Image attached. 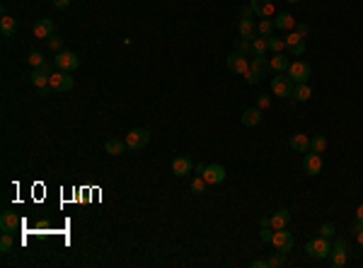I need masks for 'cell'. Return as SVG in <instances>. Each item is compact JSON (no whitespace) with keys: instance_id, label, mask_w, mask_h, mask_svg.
<instances>
[{"instance_id":"obj_1","label":"cell","mask_w":363,"mask_h":268,"mask_svg":"<svg viewBox=\"0 0 363 268\" xmlns=\"http://www.w3.org/2000/svg\"><path fill=\"white\" fill-rule=\"evenodd\" d=\"M51 73H54V65L46 60L41 68H34L32 70V75H29V80H32V85L36 89H41V94H49V80H51Z\"/></svg>"},{"instance_id":"obj_2","label":"cell","mask_w":363,"mask_h":268,"mask_svg":"<svg viewBox=\"0 0 363 268\" xmlns=\"http://www.w3.org/2000/svg\"><path fill=\"white\" fill-rule=\"evenodd\" d=\"M349 244H346V239L344 237H334L332 241V251H330V261H332V266L341 268L346 266V261H349Z\"/></svg>"},{"instance_id":"obj_3","label":"cell","mask_w":363,"mask_h":268,"mask_svg":"<svg viewBox=\"0 0 363 268\" xmlns=\"http://www.w3.org/2000/svg\"><path fill=\"white\" fill-rule=\"evenodd\" d=\"M305 251L312 256V259H327L330 251H332V244H330V239L327 237H315L305 244Z\"/></svg>"},{"instance_id":"obj_4","label":"cell","mask_w":363,"mask_h":268,"mask_svg":"<svg viewBox=\"0 0 363 268\" xmlns=\"http://www.w3.org/2000/svg\"><path fill=\"white\" fill-rule=\"evenodd\" d=\"M310 65L303 63V60H293L291 65H288V70H286V75L293 80V85H300V82H307L310 80Z\"/></svg>"},{"instance_id":"obj_5","label":"cell","mask_w":363,"mask_h":268,"mask_svg":"<svg viewBox=\"0 0 363 268\" xmlns=\"http://www.w3.org/2000/svg\"><path fill=\"white\" fill-rule=\"evenodd\" d=\"M73 85H75V80L70 78V73H66V70H54L51 73L49 87L54 92H68V89H73Z\"/></svg>"},{"instance_id":"obj_6","label":"cell","mask_w":363,"mask_h":268,"mask_svg":"<svg viewBox=\"0 0 363 268\" xmlns=\"http://www.w3.org/2000/svg\"><path fill=\"white\" fill-rule=\"evenodd\" d=\"M54 65L58 70H66V73H73L78 65H80V58L73 54V51H61L54 56Z\"/></svg>"},{"instance_id":"obj_7","label":"cell","mask_w":363,"mask_h":268,"mask_svg":"<svg viewBox=\"0 0 363 268\" xmlns=\"http://www.w3.org/2000/svg\"><path fill=\"white\" fill-rule=\"evenodd\" d=\"M271 92L276 94V97H293V80L286 75V73H281V75H276L274 80H271Z\"/></svg>"},{"instance_id":"obj_8","label":"cell","mask_w":363,"mask_h":268,"mask_svg":"<svg viewBox=\"0 0 363 268\" xmlns=\"http://www.w3.org/2000/svg\"><path fill=\"white\" fill-rule=\"evenodd\" d=\"M228 70H230V73H237V75H247V73H250V60H247V56L232 51V54L228 56Z\"/></svg>"},{"instance_id":"obj_9","label":"cell","mask_w":363,"mask_h":268,"mask_svg":"<svg viewBox=\"0 0 363 268\" xmlns=\"http://www.w3.org/2000/svg\"><path fill=\"white\" fill-rule=\"evenodd\" d=\"M148 143H150V131H145V128H133L126 135V145L131 150H143Z\"/></svg>"},{"instance_id":"obj_10","label":"cell","mask_w":363,"mask_h":268,"mask_svg":"<svg viewBox=\"0 0 363 268\" xmlns=\"http://www.w3.org/2000/svg\"><path fill=\"white\" fill-rule=\"evenodd\" d=\"M271 244H274V249L281 251V254H288L291 249H293V235L291 232H286V227L283 230H274V239H271Z\"/></svg>"},{"instance_id":"obj_11","label":"cell","mask_w":363,"mask_h":268,"mask_svg":"<svg viewBox=\"0 0 363 268\" xmlns=\"http://www.w3.org/2000/svg\"><path fill=\"white\" fill-rule=\"evenodd\" d=\"M303 167H305V174L310 177H317L320 172H322V157H320V152H305V160H303Z\"/></svg>"},{"instance_id":"obj_12","label":"cell","mask_w":363,"mask_h":268,"mask_svg":"<svg viewBox=\"0 0 363 268\" xmlns=\"http://www.w3.org/2000/svg\"><path fill=\"white\" fill-rule=\"evenodd\" d=\"M252 12L259 15L262 20H271V15H276V7L271 0H252Z\"/></svg>"},{"instance_id":"obj_13","label":"cell","mask_w":363,"mask_h":268,"mask_svg":"<svg viewBox=\"0 0 363 268\" xmlns=\"http://www.w3.org/2000/svg\"><path fill=\"white\" fill-rule=\"evenodd\" d=\"M225 174H228V172H225L223 164H208V167L203 169V174H201V177L206 179V184H208V186H213V184H221V181L225 179Z\"/></svg>"},{"instance_id":"obj_14","label":"cell","mask_w":363,"mask_h":268,"mask_svg":"<svg viewBox=\"0 0 363 268\" xmlns=\"http://www.w3.org/2000/svg\"><path fill=\"white\" fill-rule=\"evenodd\" d=\"M189 172H194V164L189 157H174L172 160V174L174 177H189Z\"/></svg>"},{"instance_id":"obj_15","label":"cell","mask_w":363,"mask_h":268,"mask_svg":"<svg viewBox=\"0 0 363 268\" xmlns=\"http://www.w3.org/2000/svg\"><path fill=\"white\" fill-rule=\"evenodd\" d=\"M0 227H2V232H17L22 227V220H20V215L7 210V213L0 215Z\"/></svg>"},{"instance_id":"obj_16","label":"cell","mask_w":363,"mask_h":268,"mask_svg":"<svg viewBox=\"0 0 363 268\" xmlns=\"http://www.w3.org/2000/svg\"><path fill=\"white\" fill-rule=\"evenodd\" d=\"M34 36H36V39H51V36H54V20H49V17L39 20V22L34 25Z\"/></svg>"},{"instance_id":"obj_17","label":"cell","mask_w":363,"mask_h":268,"mask_svg":"<svg viewBox=\"0 0 363 268\" xmlns=\"http://www.w3.org/2000/svg\"><path fill=\"white\" fill-rule=\"evenodd\" d=\"M296 17L291 15V12H279L276 17H274V27L276 29H286V31H293L296 29Z\"/></svg>"},{"instance_id":"obj_18","label":"cell","mask_w":363,"mask_h":268,"mask_svg":"<svg viewBox=\"0 0 363 268\" xmlns=\"http://www.w3.org/2000/svg\"><path fill=\"white\" fill-rule=\"evenodd\" d=\"M288 145L296 150V152H310V138H307L305 133H293L291 135V140H288Z\"/></svg>"},{"instance_id":"obj_19","label":"cell","mask_w":363,"mask_h":268,"mask_svg":"<svg viewBox=\"0 0 363 268\" xmlns=\"http://www.w3.org/2000/svg\"><path fill=\"white\" fill-rule=\"evenodd\" d=\"M250 70H252V73H257L259 78H266V75L271 73V65L266 63L264 56H254V58L250 60Z\"/></svg>"},{"instance_id":"obj_20","label":"cell","mask_w":363,"mask_h":268,"mask_svg":"<svg viewBox=\"0 0 363 268\" xmlns=\"http://www.w3.org/2000/svg\"><path fill=\"white\" fill-rule=\"evenodd\" d=\"M269 220H271V230H283L291 222V213L288 210H276Z\"/></svg>"},{"instance_id":"obj_21","label":"cell","mask_w":363,"mask_h":268,"mask_svg":"<svg viewBox=\"0 0 363 268\" xmlns=\"http://www.w3.org/2000/svg\"><path fill=\"white\" fill-rule=\"evenodd\" d=\"M17 29V20L12 17V15H2V20H0V31H2V36H12Z\"/></svg>"},{"instance_id":"obj_22","label":"cell","mask_w":363,"mask_h":268,"mask_svg":"<svg viewBox=\"0 0 363 268\" xmlns=\"http://www.w3.org/2000/svg\"><path fill=\"white\" fill-rule=\"evenodd\" d=\"M269 49V39L266 36H254L252 39V56H264Z\"/></svg>"},{"instance_id":"obj_23","label":"cell","mask_w":363,"mask_h":268,"mask_svg":"<svg viewBox=\"0 0 363 268\" xmlns=\"http://www.w3.org/2000/svg\"><path fill=\"white\" fill-rule=\"evenodd\" d=\"M257 36V25L252 20H240V39H254Z\"/></svg>"},{"instance_id":"obj_24","label":"cell","mask_w":363,"mask_h":268,"mask_svg":"<svg viewBox=\"0 0 363 268\" xmlns=\"http://www.w3.org/2000/svg\"><path fill=\"white\" fill-rule=\"evenodd\" d=\"M269 65H271V70H276V73H286L288 70V58L283 56V54H274L271 58H269Z\"/></svg>"},{"instance_id":"obj_25","label":"cell","mask_w":363,"mask_h":268,"mask_svg":"<svg viewBox=\"0 0 363 268\" xmlns=\"http://www.w3.org/2000/svg\"><path fill=\"white\" fill-rule=\"evenodd\" d=\"M310 97H312V87H310L307 82H300V85L293 87V99H296V102H307Z\"/></svg>"},{"instance_id":"obj_26","label":"cell","mask_w":363,"mask_h":268,"mask_svg":"<svg viewBox=\"0 0 363 268\" xmlns=\"http://www.w3.org/2000/svg\"><path fill=\"white\" fill-rule=\"evenodd\" d=\"M126 140H116V138H112V140H107L104 143V150L109 152V155H124L126 152Z\"/></svg>"},{"instance_id":"obj_27","label":"cell","mask_w":363,"mask_h":268,"mask_svg":"<svg viewBox=\"0 0 363 268\" xmlns=\"http://www.w3.org/2000/svg\"><path fill=\"white\" fill-rule=\"evenodd\" d=\"M259 121H262V109H247L242 114V123L245 126H259Z\"/></svg>"},{"instance_id":"obj_28","label":"cell","mask_w":363,"mask_h":268,"mask_svg":"<svg viewBox=\"0 0 363 268\" xmlns=\"http://www.w3.org/2000/svg\"><path fill=\"white\" fill-rule=\"evenodd\" d=\"M310 150L322 155V152L327 150V138H325V135H315V138H310Z\"/></svg>"},{"instance_id":"obj_29","label":"cell","mask_w":363,"mask_h":268,"mask_svg":"<svg viewBox=\"0 0 363 268\" xmlns=\"http://www.w3.org/2000/svg\"><path fill=\"white\" fill-rule=\"evenodd\" d=\"M12 246H15L12 232H2V237H0V251H2V254H10V251H12Z\"/></svg>"},{"instance_id":"obj_30","label":"cell","mask_w":363,"mask_h":268,"mask_svg":"<svg viewBox=\"0 0 363 268\" xmlns=\"http://www.w3.org/2000/svg\"><path fill=\"white\" fill-rule=\"evenodd\" d=\"M286 41V49H293V46H300V44H305V39L298 34V31L293 29V31H288V36L283 39Z\"/></svg>"},{"instance_id":"obj_31","label":"cell","mask_w":363,"mask_h":268,"mask_svg":"<svg viewBox=\"0 0 363 268\" xmlns=\"http://www.w3.org/2000/svg\"><path fill=\"white\" fill-rule=\"evenodd\" d=\"M206 179L201 177V174H196L194 179H192V193H206Z\"/></svg>"},{"instance_id":"obj_32","label":"cell","mask_w":363,"mask_h":268,"mask_svg":"<svg viewBox=\"0 0 363 268\" xmlns=\"http://www.w3.org/2000/svg\"><path fill=\"white\" fill-rule=\"evenodd\" d=\"M257 31H259V36H271V31H274V22L271 20H262L259 25H257Z\"/></svg>"},{"instance_id":"obj_33","label":"cell","mask_w":363,"mask_h":268,"mask_svg":"<svg viewBox=\"0 0 363 268\" xmlns=\"http://www.w3.org/2000/svg\"><path fill=\"white\" fill-rule=\"evenodd\" d=\"M46 46H49V51H54V54H61V51H63V39L54 34L51 39H46Z\"/></svg>"},{"instance_id":"obj_34","label":"cell","mask_w":363,"mask_h":268,"mask_svg":"<svg viewBox=\"0 0 363 268\" xmlns=\"http://www.w3.org/2000/svg\"><path fill=\"white\" fill-rule=\"evenodd\" d=\"M235 51H237V54H245V56L252 54V41L250 39H237V41H235Z\"/></svg>"},{"instance_id":"obj_35","label":"cell","mask_w":363,"mask_h":268,"mask_svg":"<svg viewBox=\"0 0 363 268\" xmlns=\"http://www.w3.org/2000/svg\"><path fill=\"white\" fill-rule=\"evenodd\" d=\"M27 60H29V65H32V68H41V65L46 63V58H44V54H39V51H32Z\"/></svg>"},{"instance_id":"obj_36","label":"cell","mask_w":363,"mask_h":268,"mask_svg":"<svg viewBox=\"0 0 363 268\" xmlns=\"http://www.w3.org/2000/svg\"><path fill=\"white\" fill-rule=\"evenodd\" d=\"M269 49H271L274 54H281V51L286 49V41H283V39H274V36H269Z\"/></svg>"},{"instance_id":"obj_37","label":"cell","mask_w":363,"mask_h":268,"mask_svg":"<svg viewBox=\"0 0 363 268\" xmlns=\"http://www.w3.org/2000/svg\"><path fill=\"white\" fill-rule=\"evenodd\" d=\"M286 264V254H281V251H276L271 259H269V266H274V268H279Z\"/></svg>"},{"instance_id":"obj_38","label":"cell","mask_w":363,"mask_h":268,"mask_svg":"<svg viewBox=\"0 0 363 268\" xmlns=\"http://www.w3.org/2000/svg\"><path fill=\"white\" fill-rule=\"evenodd\" d=\"M259 239H262L264 244H271V239H274V230H271V227H262V232H259Z\"/></svg>"},{"instance_id":"obj_39","label":"cell","mask_w":363,"mask_h":268,"mask_svg":"<svg viewBox=\"0 0 363 268\" xmlns=\"http://www.w3.org/2000/svg\"><path fill=\"white\" fill-rule=\"evenodd\" d=\"M336 232H334V225H332V222H327V225H322V227H320V237H334Z\"/></svg>"},{"instance_id":"obj_40","label":"cell","mask_w":363,"mask_h":268,"mask_svg":"<svg viewBox=\"0 0 363 268\" xmlns=\"http://www.w3.org/2000/svg\"><path fill=\"white\" fill-rule=\"evenodd\" d=\"M269 107H271V99L266 94H259L257 97V109H269Z\"/></svg>"},{"instance_id":"obj_41","label":"cell","mask_w":363,"mask_h":268,"mask_svg":"<svg viewBox=\"0 0 363 268\" xmlns=\"http://www.w3.org/2000/svg\"><path fill=\"white\" fill-rule=\"evenodd\" d=\"M291 56H303L305 54V44H300V46H293V49H286Z\"/></svg>"},{"instance_id":"obj_42","label":"cell","mask_w":363,"mask_h":268,"mask_svg":"<svg viewBox=\"0 0 363 268\" xmlns=\"http://www.w3.org/2000/svg\"><path fill=\"white\" fill-rule=\"evenodd\" d=\"M354 232H356V239H359V244L363 246V222H356V225H354Z\"/></svg>"},{"instance_id":"obj_43","label":"cell","mask_w":363,"mask_h":268,"mask_svg":"<svg viewBox=\"0 0 363 268\" xmlns=\"http://www.w3.org/2000/svg\"><path fill=\"white\" fill-rule=\"evenodd\" d=\"M250 266L252 268H269V259H254Z\"/></svg>"},{"instance_id":"obj_44","label":"cell","mask_w":363,"mask_h":268,"mask_svg":"<svg viewBox=\"0 0 363 268\" xmlns=\"http://www.w3.org/2000/svg\"><path fill=\"white\" fill-rule=\"evenodd\" d=\"M296 31H298V34H300V36H303V39H305L307 34H310V27H307V25H303V22H300V25H296Z\"/></svg>"},{"instance_id":"obj_45","label":"cell","mask_w":363,"mask_h":268,"mask_svg":"<svg viewBox=\"0 0 363 268\" xmlns=\"http://www.w3.org/2000/svg\"><path fill=\"white\" fill-rule=\"evenodd\" d=\"M245 80H247V82H250V85H257V82H259V80H262V78H259V75H257V73H247V75H245Z\"/></svg>"},{"instance_id":"obj_46","label":"cell","mask_w":363,"mask_h":268,"mask_svg":"<svg viewBox=\"0 0 363 268\" xmlns=\"http://www.w3.org/2000/svg\"><path fill=\"white\" fill-rule=\"evenodd\" d=\"M240 15H242V20H252V15H254V12H252V7H247V5H245V7L240 10Z\"/></svg>"},{"instance_id":"obj_47","label":"cell","mask_w":363,"mask_h":268,"mask_svg":"<svg viewBox=\"0 0 363 268\" xmlns=\"http://www.w3.org/2000/svg\"><path fill=\"white\" fill-rule=\"evenodd\" d=\"M54 5H56L58 10H66V7L70 5V0H54Z\"/></svg>"},{"instance_id":"obj_48","label":"cell","mask_w":363,"mask_h":268,"mask_svg":"<svg viewBox=\"0 0 363 268\" xmlns=\"http://www.w3.org/2000/svg\"><path fill=\"white\" fill-rule=\"evenodd\" d=\"M356 222H363V203L356 208Z\"/></svg>"},{"instance_id":"obj_49","label":"cell","mask_w":363,"mask_h":268,"mask_svg":"<svg viewBox=\"0 0 363 268\" xmlns=\"http://www.w3.org/2000/svg\"><path fill=\"white\" fill-rule=\"evenodd\" d=\"M259 225H262V227H271V220H269V217H262Z\"/></svg>"},{"instance_id":"obj_50","label":"cell","mask_w":363,"mask_h":268,"mask_svg":"<svg viewBox=\"0 0 363 268\" xmlns=\"http://www.w3.org/2000/svg\"><path fill=\"white\" fill-rule=\"evenodd\" d=\"M203 169H206L203 164H194V172H196V174H203Z\"/></svg>"},{"instance_id":"obj_51","label":"cell","mask_w":363,"mask_h":268,"mask_svg":"<svg viewBox=\"0 0 363 268\" xmlns=\"http://www.w3.org/2000/svg\"><path fill=\"white\" fill-rule=\"evenodd\" d=\"M286 2H293V5H296V2H300V0H286Z\"/></svg>"}]
</instances>
